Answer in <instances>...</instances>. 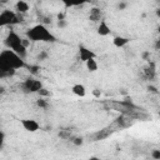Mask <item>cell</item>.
Instances as JSON below:
<instances>
[{
	"instance_id": "obj_1",
	"label": "cell",
	"mask_w": 160,
	"mask_h": 160,
	"mask_svg": "<svg viewBox=\"0 0 160 160\" xmlns=\"http://www.w3.org/2000/svg\"><path fill=\"white\" fill-rule=\"evenodd\" d=\"M24 58L16 54L14 50H2L0 52V78L12 76L15 70L25 68Z\"/></svg>"
},
{
	"instance_id": "obj_2",
	"label": "cell",
	"mask_w": 160,
	"mask_h": 160,
	"mask_svg": "<svg viewBox=\"0 0 160 160\" xmlns=\"http://www.w3.org/2000/svg\"><path fill=\"white\" fill-rule=\"evenodd\" d=\"M26 38L30 41H45V42L55 41V36L42 24H38V25L30 28L26 31Z\"/></svg>"
},
{
	"instance_id": "obj_3",
	"label": "cell",
	"mask_w": 160,
	"mask_h": 160,
	"mask_svg": "<svg viewBox=\"0 0 160 160\" xmlns=\"http://www.w3.org/2000/svg\"><path fill=\"white\" fill-rule=\"evenodd\" d=\"M5 45L8 48H10L11 50H14L16 54H19L21 58L26 56V46L22 44V39L15 32V31H10L5 39Z\"/></svg>"
},
{
	"instance_id": "obj_4",
	"label": "cell",
	"mask_w": 160,
	"mask_h": 160,
	"mask_svg": "<svg viewBox=\"0 0 160 160\" xmlns=\"http://www.w3.org/2000/svg\"><path fill=\"white\" fill-rule=\"evenodd\" d=\"M24 21L22 16L20 12H15L12 10H2L0 14V25L1 26H8V25H15Z\"/></svg>"
},
{
	"instance_id": "obj_5",
	"label": "cell",
	"mask_w": 160,
	"mask_h": 160,
	"mask_svg": "<svg viewBox=\"0 0 160 160\" xmlns=\"http://www.w3.org/2000/svg\"><path fill=\"white\" fill-rule=\"evenodd\" d=\"M20 88H21V91H24L26 94H30V92H38L42 88V84L38 79L28 78V79L24 80V82L20 85Z\"/></svg>"
},
{
	"instance_id": "obj_6",
	"label": "cell",
	"mask_w": 160,
	"mask_h": 160,
	"mask_svg": "<svg viewBox=\"0 0 160 160\" xmlns=\"http://www.w3.org/2000/svg\"><path fill=\"white\" fill-rule=\"evenodd\" d=\"M20 122H21L22 128H24L26 131H29V132H35L36 130L40 129L39 122H38L36 120H32V119H22Z\"/></svg>"
},
{
	"instance_id": "obj_7",
	"label": "cell",
	"mask_w": 160,
	"mask_h": 160,
	"mask_svg": "<svg viewBox=\"0 0 160 160\" xmlns=\"http://www.w3.org/2000/svg\"><path fill=\"white\" fill-rule=\"evenodd\" d=\"M79 58H80L81 61L86 62L88 60L94 59V58H95V54H94L91 50H89L88 48H85V46L81 45V46H79Z\"/></svg>"
},
{
	"instance_id": "obj_8",
	"label": "cell",
	"mask_w": 160,
	"mask_h": 160,
	"mask_svg": "<svg viewBox=\"0 0 160 160\" xmlns=\"http://www.w3.org/2000/svg\"><path fill=\"white\" fill-rule=\"evenodd\" d=\"M144 75L148 80H154L155 75H156V68H155V62H149L145 68H144Z\"/></svg>"
},
{
	"instance_id": "obj_9",
	"label": "cell",
	"mask_w": 160,
	"mask_h": 160,
	"mask_svg": "<svg viewBox=\"0 0 160 160\" xmlns=\"http://www.w3.org/2000/svg\"><path fill=\"white\" fill-rule=\"evenodd\" d=\"M89 19L94 22H98V21H101L102 20V11L101 9L99 8H91L90 9V12H89Z\"/></svg>"
},
{
	"instance_id": "obj_10",
	"label": "cell",
	"mask_w": 160,
	"mask_h": 160,
	"mask_svg": "<svg viewBox=\"0 0 160 160\" xmlns=\"http://www.w3.org/2000/svg\"><path fill=\"white\" fill-rule=\"evenodd\" d=\"M98 34H99L100 36H106V35L110 34V26L106 24L105 20H101V21H100V24H99V26H98Z\"/></svg>"
},
{
	"instance_id": "obj_11",
	"label": "cell",
	"mask_w": 160,
	"mask_h": 160,
	"mask_svg": "<svg viewBox=\"0 0 160 160\" xmlns=\"http://www.w3.org/2000/svg\"><path fill=\"white\" fill-rule=\"evenodd\" d=\"M61 2L66 8H74V6H80V5L86 4L89 2V0H61Z\"/></svg>"
},
{
	"instance_id": "obj_12",
	"label": "cell",
	"mask_w": 160,
	"mask_h": 160,
	"mask_svg": "<svg viewBox=\"0 0 160 160\" xmlns=\"http://www.w3.org/2000/svg\"><path fill=\"white\" fill-rule=\"evenodd\" d=\"M15 9H16L18 12L25 14V12L29 10V4H28L26 1H24V0H19V1L15 4Z\"/></svg>"
},
{
	"instance_id": "obj_13",
	"label": "cell",
	"mask_w": 160,
	"mask_h": 160,
	"mask_svg": "<svg viewBox=\"0 0 160 160\" xmlns=\"http://www.w3.org/2000/svg\"><path fill=\"white\" fill-rule=\"evenodd\" d=\"M71 91L75 94V95H78V96H80V98H82V96H85V94H86V90H85V86L84 85H81V84H75L72 88H71Z\"/></svg>"
},
{
	"instance_id": "obj_14",
	"label": "cell",
	"mask_w": 160,
	"mask_h": 160,
	"mask_svg": "<svg viewBox=\"0 0 160 160\" xmlns=\"http://www.w3.org/2000/svg\"><path fill=\"white\" fill-rule=\"evenodd\" d=\"M129 41H130V39H129V38H125V36H116V38H114V40H112V42H114V45H115L116 48H122V46H125Z\"/></svg>"
},
{
	"instance_id": "obj_15",
	"label": "cell",
	"mask_w": 160,
	"mask_h": 160,
	"mask_svg": "<svg viewBox=\"0 0 160 160\" xmlns=\"http://www.w3.org/2000/svg\"><path fill=\"white\" fill-rule=\"evenodd\" d=\"M85 64H86V69H88L89 71L94 72V71H96V70H98V62L95 61V58H94V59L88 60Z\"/></svg>"
},
{
	"instance_id": "obj_16",
	"label": "cell",
	"mask_w": 160,
	"mask_h": 160,
	"mask_svg": "<svg viewBox=\"0 0 160 160\" xmlns=\"http://www.w3.org/2000/svg\"><path fill=\"white\" fill-rule=\"evenodd\" d=\"M38 94H39L41 98H48V96H50V95H51V92H50L48 89H45V88H41V89L38 91Z\"/></svg>"
},
{
	"instance_id": "obj_17",
	"label": "cell",
	"mask_w": 160,
	"mask_h": 160,
	"mask_svg": "<svg viewBox=\"0 0 160 160\" xmlns=\"http://www.w3.org/2000/svg\"><path fill=\"white\" fill-rule=\"evenodd\" d=\"M36 105L39 106V108H42V109H46L48 108V102H46V100H44V99H39V100H36Z\"/></svg>"
},
{
	"instance_id": "obj_18",
	"label": "cell",
	"mask_w": 160,
	"mask_h": 160,
	"mask_svg": "<svg viewBox=\"0 0 160 160\" xmlns=\"http://www.w3.org/2000/svg\"><path fill=\"white\" fill-rule=\"evenodd\" d=\"M151 158L152 159H156V160H160V150H152L151 151Z\"/></svg>"
},
{
	"instance_id": "obj_19",
	"label": "cell",
	"mask_w": 160,
	"mask_h": 160,
	"mask_svg": "<svg viewBox=\"0 0 160 160\" xmlns=\"http://www.w3.org/2000/svg\"><path fill=\"white\" fill-rule=\"evenodd\" d=\"M72 142H74V145H82V139L81 138H74L72 139Z\"/></svg>"
},
{
	"instance_id": "obj_20",
	"label": "cell",
	"mask_w": 160,
	"mask_h": 160,
	"mask_svg": "<svg viewBox=\"0 0 160 160\" xmlns=\"http://www.w3.org/2000/svg\"><path fill=\"white\" fill-rule=\"evenodd\" d=\"M28 68H29V70H30L31 74H36L38 70H39V66H34V65H30V66H28Z\"/></svg>"
},
{
	"instance_id": "obj_21",
	"label": "cell",
	"mask_w": 160,
	"mask_h": 160,
	"mask_svg": "<svg viewBox=\"0 0 160 160\" xmlns=\"http://www.w3.org/2000/svg\"><path fill=\"white\" fill-rule=\"evenodd\" d=\"M48 58V52H45V51H42V52H40L39 55H38V59L39 60H45Z\"/></svg>"
},
{
	"instance_id": "obj_22",
	"label": "cell",
	"mask_w": 160,
	"mask_h": 160,
	"mask_svg": "<svg viewBox=\"0 0 160 160\" xmlns=\"http://www.w3.org/2000/svg\"><path fill=\"white\" fill-rule=\"evenodd\" d=\"M58 26H59V28H65V26H66V21H65V19L58 20Z\"/></svg>"
},
{
	"instance_id": "obj_23",
	"label": "cell",
	"mask_w": 160,
	"mask_h": 160,
	"mask_svg": "<svg viewBox=\"0 0 160 160\" xmlns=\"http://www.w3.org/2000/svg\"><path fill=\"white\" fill-rule=\"evenodd\" d=\"M125 6H126V4H125V2H121V4H119V6H118V8H119L120 10H124V9H125Z\"/></svg>"
},
{
	"instance_id": "obj_24",
	"label": "cell",
	"mask_w": 160,
	"mask_h": 160,
	"mask_svg": "<svg viewBox=\"0 0 160 160\" xmlns=\"http://www.w3.org/2000/svg\"><path fill=\"white\" fill-rule=\"evenodd\" d=\"M155 49H156V50H160V40H158V41L155 42Z\"/></svg>"
},
{
	"instance_id": "obj_25",
	"label": "cell",
	"mask_w": 160,
	"mask_h": 160,
	"mask_svg": "<svg viewBox=\"0 0 160 160\" xmlns=\"http://www.w3.org/2000/svg\"><path fill=\"white\" fill-rule=\"evenodd\" d=\"M148 89H149V90H150V91H152V92H158V90H156V89H155V88H154V86H149V88H148Z\"/></svg>"
},
{
	"instance_id": "obj_26",
	"label": "cell",
	"mask_w": 160,
	"mask_h": 160,
	"mask_svg": "<svg viewBox=\"0 0 160 160\" xmlns=\"http://www.w3.org/2000/svg\"><path fill=\"white\" fill-rule=\"evenodd\" d=\"M155 14H156V16L160 19V9H156V10H155Z\"/></svg>"
},
{
	"instance_id": "obj_27",
	"label": "cell",
	"mask_w": 160,
	"mask_h": 160,
	"mask_svg": "<svg viewBox=\"0 0 160 160\" xmlns=\"http://www.w3.org/2000/svg\"><path fill=\"white\" fill-rule=\"evenodd\" d=\"M0 1H1V4H5V2H8L9 0H0Z\"/></svg>"
},
{
	"instance_id": "obj_28",
	"label": "cell",
	"mask_w": 160,
	"mask_h": 160,
	"mask_svg": "<svg viewBox=\"0 0 160 160\" xmlns=\"http://www.w3.org/2000/svg\"><path fill=\"white\" fill-rule=\"evenodd\" d=\"M158 31H159V34H160V25H159V28H158Z\"/></svg>"
}]
</instances>
